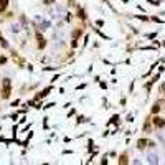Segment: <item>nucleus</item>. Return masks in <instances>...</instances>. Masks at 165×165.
Masks as SVG:
<instances>
[{
    "instance_id": "obj_1",
    "label": "nucleus",
    "mask_w": 165,
    "mask_h": 165,
    "mask_svg": "<svg viewBox=\"0 0 165 165\" xmlns=\"http://www.w3.org/2000/svg\"><path fill=\"white\" fill-rule=\"evenodd\" d=\"M2 97H3V99H8V97H10V79H7V78L3 79V91H2Z\"/></svg>"
},
{
    "instance_id": "obj_2",
    "label": "nucleus",
    "mask_w": 165,
    "mask_h": 165,
    "mask_svg": "<svg viewBox=\"0 0 165 165\" xmlns=\"http://www.w3.org/2000/svg\"><path fill=\"white\" fill-rule=\"evenodd\" d=\"M152 122H154V126L158 127V129L165 127V119H162V117H154V119H152Z\"/></svg>"
},
{
    "instance_id": "obj_3",
    "label": "nucleus",
    "mask_w": 165,
    "mask_h": 165,
    "mask_svg": "<svg viewBox=\"0 0 165 165\" xmlns=\"http://www.w3.org/2000/svg\"><path fill=\"white\" fill-rule=\"evenodd\" d=\"M36 40H38V48H40V50H43L45 45H46V41H45V38H43V35L36 32Z\"/></svg>"
},
{
    "instance_id": "obj_4",
    "label": "nucleus",
    "mask_w": 165,
    "mask_h": 165,
    "mask_svg": "<svg viewBox=\"0 0 165 165\" xmlns=\"http://www.w3.org/2000/svg\"><path fill=\"white\" fill-rule=\"evenodd\" d=\"M147 144H149V140L140 139V140H137V149H139V150H142V149H145V147H147Z\"/></svg>"
},
{
    "instance_id": "obj_5",
    "label": "nucleus",
    "mask_w": 165,
    "mask_h": 165,
    "mask_svg": "<svg viewBox=\"0 0 165 165\" xmlns=\"http://www.w3.org/2000/svg\"><path fill=\"white\" fill-rule=\"evenodd\" d=\"M8 5V0H0V12H5Z\"/></svg>"
},
{
    "instance_id": "obj_6",
    "label": "nucleus",
    "mask_w": 165,
    "mask_h": 165,
    "mask_svg": "<svg viewBox=\"0 0 165 165\" xmlns=\"http://www.w3.org/2000/svg\"><path fill=\"white\" fill-rule=\"evenodd\" d=\"M119 163L122 165V163H127V154H121V157H119Z\"/></svg>"
},
{
    "instance_id": "obj_7",
    "label": "nucleus",
    "mask_w": 165,
    "mask_h": 165,
    "mask_svg": "<svg viewBox=\"0 0 165 165\" xmlns=\"http://www.w3.org/2000/svg\"><path fill=\"white\" fill-rule=\"evenodd\" d=\"M149 131H150V119H147L144 124V132H149Z\"/></svg>"
},
{
    "instance_id": "obj_8",
    "label": "nucleus",
    "mask_w": 165,
    "mask_h": 165,
    "mask_svg": "<svg viewBox=\"0 0 165 165\" xmlns=\"http://www.w3.org/2000/svg\"><path fill=\"white\" fill-rule=\"evenodd\" d=\"M158 111H160V104L157 102V104H154V107H152V114H157Z\"/></svg>"
},
{
    "instance_id": "obj_9",
    "label": "nucleus",
    "mask_w": 165,
    "mask_h": 165,
    "mask_svg": "<svg viewBox=\"0 0 165 165\" xmlns=\"http://www.w3.org/2000/svg\"><path fill=\"white\" fill-rule=\"evenodd\" d=\"M149 162L150 163H157L158 160H157V155H149Z\"/></svg>"
},
{
    "instance_id": "obj_10",
    "label": "nucleus",
    "mask_w": 165,
    "mask_h": 165,
    "mask_svg": "<svg viewBox=\"0 0 165 165\" xmlns=\"http://www.w3.org/2000/svg\"><path fill=\"white\" fill-rule=\"evenodd\" d=\"M0 43H2V46H5V48L8 46V43H7V41L3 40V36H2V35H0Z\"/></svg>"
},
{
    "instance_id": "obj_11",
    "label": "nucleus",
    "mask_w": 165,
    "mask_h": 165,
    "mask_svg": "<svg viewBox=\"0 0 165 165\" xmlns=\"http://www.w3.org/2000/svg\"><path fill=\"white\" fill-rule=\"evenodd\" d=\"M3 63H7V58H5V56L0 58V64H3Z\"/></svg>"
},
{
    "instance_id": "obj_12",
    "label": "nucleus",
    "mask_w": 165,
    "mask_h": 165,
    "mask_svg": "<svg viewBox=\"0 0 165 165\" xmlns=\"http://www.w3.org/2000/svg\"><path fill=\"white\" fill-rule=\"evenodd\" d=\"M160 91H162V93H163V94H165V83H163V84H162V88H160Z\"/></svg>"
},
{
    "instance_id": "obj_13",
    "label": "nucleus",
    "mask_w": 165,
    "mask_h": 165,
    "mask_svg": "<svg viewBox=\"0 0 165 165\" xmlns=\"http://www.w3.org/2000/svg\"><path fill=\"white\" fill-rule=\"evenodd\" d=\"M163 46H165V41H163Z\"/></svg>"
}]
</instances>
